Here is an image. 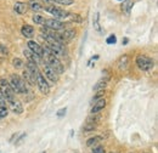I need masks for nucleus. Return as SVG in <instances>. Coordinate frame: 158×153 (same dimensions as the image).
Listing matches in <instances>:
<instances>
[{"label":"nucleus","mask_w":158,"mask_h":153,"mask_svg":"<svg viewBox=\"0 0 158 153\" xmlns=\"http://www.w3.org/2000/svg\"><path fill=\"white\" fill-rule=\"evenodd\" d=\"M9 84H10V86L14 90L15 94H26L28 91L27 83L23 79H21L17 74H11Z\"/></svg>","instance_id":"1"},{"label":"nucleus","mask_w":158,"mask_h":153,"mask_svg":"<svg viewBox=\"0 0 158 153\" xmlns=\"http://www.w3.org/2000/svg\"><path fill=\"white\" fill-rule=\"evenodd\" d=\"M0 94L6 100V102H11L12 100H15V93L5 78L0 79Z\"/></svg>","instance_id":"2"},{"label":"nucleus","mask_w":158,"mask_h":153,"mask_svg":"<svg viewBox=\"0 0 158 153\" xmlns=\"http://www.w3.org/2000/svg\"><path fill=\"white\" fill-rule=\"evenodd\" d=\"M135 62H136V66L141 71H150L153 68V64H155L152 58L145 56V55H139L135 60Z\"/></svg>","instance_id":"3"},{"label":"nucleus","mask_w":158,"mask_h":153,"mask_svg":"<svg viewBox=\"0 0 158 153\" xmlns=\"http://www.w3.org/2000/svg\"><path fill=\"white\" fill-rule=\"evenodd\" d=\"M46 63H48L49 66H51V67L55 69V72H56L57 74H62V73L64 72V67H63L62 62L60 61L59 57H56V56H54V55H48V56H46Z\"/></svg>","instance_id":"4"},{"label":"nucleus","mask_w":158,"mask_h":153,"mask_svg":"<svg viewBox=\"0 0 158 153\" xmlns=\"http://www.w3.org/2000/svg\"><path fill=\"white\" fill-rule=\"evenodd\" d=\"M44 10L48 11L49 14H51L54 17H56V19H68L69 15H71L68 11H66V10H61V9L55 7V6H52V5L44 7Z\"/></svg>","instance_id":"5"},{"label":"nucleus","mask_w":158,"mask_h":153,"mask_svg":"<svg viewBox=\"0 0 158 153\" xmlns=\"http://www.w3.org/2000/svg\"><path fill=\"white\" fill-rule=\"evenodd\" d=\"M44 27L48 28V29H50V31L57 32V31H62V29L64 28V23L59 21V19H49L44 21Z\"/></svg>","instance_id":"6"},{"label":"nucleus","mask_w":158,"mask_h":153,"mask_svg":"<svg viewBox=\"0 0 158 153\" xmlns=\"http://www.w3.org/2000/svg\"><path fill=\"white\" fill-rule=\"evenodd\" d=\"M35 83H37V85H38V88H39V90L41 94H44V95H48V94H49V91H50V86H49L48 81L45 80V76H43L40 72L38 73L37 78H35Z\"/></svg>","instance_id":"7"},{"label":"nucleus","mask_w":158,"mask_h":153,"mask_svg":"<svg viewBox=\"0 0 158 153\" xmlns=\"http://www.w3.org/2000/svg\"><path fill=\"white\" fill-rule=\"evenodd\" d=\"M27 46H28V49H29V51H32L33 54H35L37 56H39L40 58L44 57V50H43V46H40L38 43H35L34 40H29L28 41V44H27Z\"/></svg>","instance_id":"8"},{"label":"nucleus","mask_w":158,"mask_h":153,"mask_svg":"<svg viewBox=\"0 0 158 153\" xmlns=\"http://www.w3.org/2000/svg\"><path fill=\"white\" fill-rule=\"evenodd\" d=\"M43 68H44L45 76H46L48 79H50V80H51V81H54V83L59 80V74H57V73L55 72V69H54L51 66H49L46 62L44 63V67H43Z\"/></svg>","instance_id":"9"},{"label":"nucleus","mask_w":158,"mask_h":153,"mask_svg":"<svg viewBox=\"0 0 158 153\" xmlns=\"http://www.w3.org/2000/svg\"><path fill=\"white\" fill-rule=\"evenodd\" d=\"M59 35L60 38L62 39L63 43L71 41V40H73V39L76 38V31L74 29H64L61 33H59Z\"/></svg>","instance_id":"10"},{"label":"nucleus","mask_w":158,"mask_h":153,"mask_svg":"<svg viewBox=\"0 0 158 153\" xmlns=\"http://www.w3.org/2000/svg\"><path fill=\"white\" fill-rule=\"evenodd\" d=\"M105 107H106V100H105V98H101L99 101L94 102V105H93V107H91V110H90V113H91V114L100 113Z\"/></svg>","instance_id":"11"},{"label":"nucleus","mask_w":158,"mask_h":153,"mask_svg":"<svg viewBox=\"0 0 158 153\" xmlns=\"http://www.w3.org/2000/svg\"><path fill=\"white\" fill-rule=\"evenodd\" d=\"M9 105H10V108H11V111H12L14 113L21 114V113L23 112V106L21 105L20 101H17V100H12L11 102H9Z\"/></svg>","instance_id":"12"},{"label":"nucleus","mask_w":158,"mask_h":153,"mask_svg":"<svg viewBox=\"0 0 158 153\" xmlns=\"http://www.w3.org/2000/svg\"><path fill=\"white\" fill-rule=\"evenodd\" d=\"M21 33H22L23 37L31 39L32 37H33V34H34V28H33L31 24H24V26H22Z\"/></svg>","instance_id":"13"},{"label":"nucleus","mask_w":158,"mask_h":153,"mask_svg":"<svg viewBox=\"0 0 158 153\" xmlns=\"http://www.w3.org/2000/svg\"><path fill=\"white\" fill-rule=\"evenodd\" d=\"M108 80H110V78L107 76V78H102V79H100L99 81L96 83V85L93 88V90L94 91H102V90H105L106 89V86H107V84H108Z\"/></svg>","instance_id":"14"},{"label":"nucleus","mask_w":158,"mask_h":153,"mask_svg":"<svg viewBox=\"0 0 158 153\" xmlns=\"http://www.w3.org/2000/svg\"><path fill=\"white\" fill-rule=\"evenodd\" d=\"M7 113H9V111H7V106H6V100L0 94V118L7 117Z\"/></svg>","instance_id":"15"},{"label":"nucleus","mask_w":158,"mask_h":153,"mask_svg":"<svg viewBox=\"0 0 158 153\" xmlns=\"http://www.w3.org/2000/svg\"><path fill=\"white\" fill-rule=\"evenodd\" d=\"M23 54H24V56L27 57V60H28L29 62H34V63H37V64L39 63L40 57L39 56H37L35 54H33L32 51H29V50H24Z\"/></svg>","instance_id":"16"},{"label":"nucleus","mask_w":158,"mask_h":153,"mask_svg":"<svg viewBox=\"0 0 158 153\" xmlns=\"http://www.w3.org/2000/svg\"><path fill=\"white\" fill-rule=\"evenodd\" d=\"M27 69L31 72V74L34 76V78H37L38 73H39V69H38V64H37V63L28 61V62H27Z\"/></svg>","instance_id":"17"},{"label":"nucleus","mask_w":158,"mask_h":153,"mask_svg":"<svg viewBox=\"0 0 158 153\" xmlns=\"http://www.w3.org/2000/svg\"><path fill=\"white\" fill-rule=\"evenodd\" d=\"M133 5H134V1L133 0H123L122 6H120V10L123 12H125V14H129L130 10H131V7H133Z\"/></svg>","instance_id":"18"},{"label":"nucleus","mask_w":158,"mask_h":153,"mask_svg":"<svg viewBox=\"0 0 158 153\" xmlns=\"http://www.w3.org/2000/svg\"><path fill=\"white\" fill-rule=\"evenodd\" d=\"M23 78H24V80H26L27 84H29V85H35V78L31 74V72H29L28 69H24V71H23Z\"/></svg>","instance_id":"19"},{"label":"nucleus","mask_w":158,"mask_h":153,"mask_svg":"<svg viewBox=\"0 0 158 153\" xmlns=\"http://www.w3.org/2000/svg\"><path fill=\"white\" fill-rule=\"evenodd\" d=\"M14 10H15L17 14L23 15V14H26V11H27V5H26L24 2H16V4L14 5Z\"/></svg>","instance_id":"20"},{"label":"nucleus","mask_w":158,"mask_h":153,"mask_svg":"<svg viewBox=\"0 0 158 153\" xmlns=\"http://www.w3.org/2000/svg\"><path fill=\"white\" fill-rule=\"evenodd\" d=\"M102 140H103V137H102V136H94V137H90V139L86 141V146H88V147L96 146V145L100 143Z\"/></svg>","instance_id":"21"},{"label":"nucleus","mask_w":158,"mask_h":153,"mask_svg":"<svg viewBox=\"0 0 158 153\" xmlns=\"http://www.w3.org/2000/svg\"><path fill=\"white\" fill-rule=\"evenodd\" d=\"M29 7H31L33 11H37V12H39V11H41V10H44L43 5L40 4L38 0H31V1H29Z\"/></svg>","instance_id":"22"},{"label":"nucleus","mask_w":158,"mask_h":153,"mask_svg":"<svg viewBox=\"0 0 158 153\" xmlns=\"http://www.w3.org/2000/svg\"><path fill=\"white\" fill-rule=\"evenodd\" d=\"M128 67V56L124 55L118 60V68L119 69H127Z\"/></svg>","instance_id":"23"},{"label":"nucleus","mask_w":158,"mask_h":153,"mask_svg":"<svg viewBox=\"0 0 158 153\" xmlns=\"http://www.w3.org/2000/svg\"><path fill=\"white\" fill-rule=\"evenodd\" d=\"M100 119H101V117L99 115V113H96V114H90L88 117V119H86V123H89V124H98L100 122Z\"/></svg>","instance_id":"24"},{"label":"nucleus","mask_w":158,"mask_h":153,"mask_svg":"<svg viewBox=\"0 0 158 153\" xmlns=\"http://www.w3.org/2000/svg\"><path fill=\"white\" fill-rule=\"evenodd\" d=\"M46 2H56V4H61V5H72L73 0H44Z\"/></svg>","instance_id":"25"},{"label":"nucleus","mask_w":158,"mask_h":153,"mask_svg":"<svg viewBox=\"0 0 158 153\" xmlns=\"http://www.w3.org/2000/svg\"><path fill=\"white\" fill-rule=\"evenodd\" d=\"M12 66L15 67V68H22L23 66H24V63H23V61L21 60V58H14L12 60Z\"/></svg>","instance_id":"26"},{"label":"nucleus","mask_w":158,"mask_h":153,"mask_svg":"<svg viewBox=\"0 0 158 153\" xmlns=\"http://www.w3.org/2000/svg\"><path fill=\"white\" fill-rule=\"evenodd\" d=\"M44 21H45V19L41 15H34L33 16V22L37 23V24H44Z\"/></svg>","instance_id":"27"},{"label":"nucleus","mask_w":158,"mask_h":153,"mask_svg":"<svg viewBox=\"0 0 158 153\" xmlns=\"http://www.w3.org/2000/svg\"><path fill=\"white\" fill-rule=\"evenodd\" d=\"M95 129H96V124H89V123H86L85 126H84V131H85V133L94 131Z\"/></svg>","instance_id":"28"},{"label":"nucleus","mask_w":158,"mask_h":153,"mask_svg":"<svg viewBox=\"0 0 158 153\" xmlns=\"http://www.w3.org/2000/svg\"><path fill=\"white\" fill-rule=\"evenodd\" d=\"M106 43H107L108 45H111V44H116V43H117V38H116V35H114V34L110 35L108 38L106 39Z\"/></svg>","instance_id":"29"},{"label":"nucleus","mask_w":158,"mask_h":153,"mask_svg":"<svg viewBox=\"0 0 158 153\" xmlns=\"http://www.w3.org/2000/svg\"><path fill=\"white\" fill-rule=\"evenodd\" d=\"M94 27L96 31H100V26H99V14H96L95 19H94Z\"/></svg>","instance_id":"30"},{"label":"nucleus","mask_w":158,"mask_h":153,"mask_svg":"<svg viewBox=\"0 0 158 153\" xmlns=\"http://www.w3.org/2000/svg\"><path fill=\"white\" fill-rule=\"evenodd\" d=\"M93 153H105V148L102 146H96L94 150H93Z\"/></svg>","instance_id":"31"},{"label":"nucleus","mask_w":158,"mask_h":153,"mask_svg":"<svg viewBox=\"0 0 158 153\" xmlns=\"http://www.w3.org/2000/svg\"><path fill=\"white\" fill-rule=\"evenodd\" d=\"M66 112H67V108L64 107V108H61V110H59L57 111V117H63V115H66Z\"/></svg>","instance_id":"32"},{"label":"nucleus","mask_w":158,"mask_h":153,"mask_svg":"<svg viewBox=\"0 0 158 153\" xmlns=\"http://www.w3.org/2000/svg\"><path fill=\"white\" fill-rule=\"evenodd\" d=\"M69 17H72V19H73V21L81 22V19H80V16H79V15H73V14H71V15H69Z\"/></svg>","instance_id":"33"},{"label":"nucleus","mask_w":158,"mask_h":153,"mask_svg":"<svg viewBox=\"0 0 158 153\" xmlns=\"http://www.w3.org/2000/svg\"><path fill=\"white\" fill-rule=\"evenodd\" d=\"M0 51L2 54H7V49H4V45H0Z\"/></svg>","instance_id":"34"},{"label":"nucleus","mask_w":158,"mask_h":153,"mask_svg":"<svg viewBox=\"0 0 158 153\" xmlns=\"http://www.w3.org/2000/svg\"><path fill=\"white\" fill-rule=\"evenodd\" d=\"M40 153H46V152H45V151H43V152H40Z\"/></svg>","instance_id":"35"},{"label":"nucleus","mask_w":158,"mask_h":153,"mask_svg":"<svg viewBox=\"0 0 158 153\" xmlns=\"http://www.w3.org/2000/svg\"><path fill=\"white\" fill-rule=\"evenodd\" d=\"M118 1H123V0H118Z\"/></svg>","instance_id":"36"},{"label":"nucleus","mask_w":158,"mask_h":153,"mask_svg":"<svg viewBox=\"0 0 158 153\" xmlns=\"http://www.w3.org/2000/svg\"><path fill=\"white\" fill-rule=\"evenodd\" d=\"M110 153H114V152H110Z\"/></svg>","instance_id":"37"}]
</instances>
